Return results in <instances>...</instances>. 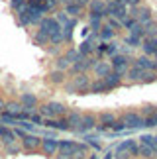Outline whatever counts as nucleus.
Segmentation results:
<instances>
[{
	"mask_svg": "<svg viewBox=\"0 0 157 159\" xmlns=\"http://www.w3.org/2000/svg\"><path fill=\"white\" fill-rule=\"evenodd\" d=\"M141 73H143V69H140V67H136V65H130L126 77H128L130 83H141Z\"/></svg>",
	"mask_w": 157,
	"mask_h": 159,
	"instance_id": "nucleus-28",
	"label": "nucleus"
},
{
	"mask_svg": "<svg viewBox=\"0 0 157 159\" xmlns=\"http://www.w3.org/2000/svg\"><path fill=\"white\" fill-rule=\"evenodd\" d=\"M87 145H90V148H94V149H100V143L96 142V138H88L87 136Z\"/></svg>",
	"mask_w": 157,
	"mask_h": 159,
	"instance_id": "nucleus-49",
	"label": "nucleus"
},
{
	"mask_svg": "<svg viewBox=\"0 0 157 159\" xmlns=\"http://www.w3.org/2000/svg\"><path fill=\"white\" fill-rule=\"evenodd\" d=\"M96 65V59L94 57H87V55H81V57H78V61H75L73 65H71V73H73V75H78V73H88L90 69H92V67Z\"/></svg>",
	"mask_w": 157,
	"mask_h": 159,
	"instance_id": "nucleus-7",
	"label": "nucleus"
},
{
	"mask_svg": "<svg viewBox=\"0 0 157 159\" xmlns=\"http://www.w3.org/2000/svg\"><path fill=\"white\" fill-rule=\"evenodd\" d=\"M88 153V145L87 143H77L75 151H73V159H84Z\"/></svg>",
	"mask_w": 157,
	"mask_h": 159,
	"instance_id": "nucleus-35",
	"label": "nucleus"
},
{
	"mask_svg": "<svg viewBox=\"0 0 157 159\" xmlns=\"http://www.w3.org/2000/svg\"><path fill=\"white\" fill-rule=\"evenodd\" d=\"M128 32H130V34H134V35H137V38H143V26H141L140 22H136L134 26L128 30Z\"/></svg>",
	"mask_w": 157,
	"mask_h": 159,
	"instance_id": "nucleus-43",
	"label": "nucleus"
},
{
	"mask_svg": "<svg viewBox=\"0 0 157 159\" xmlns=\"http://www.w3.org/2000/svg\"><path fill=\"white\" fill-rule=\"evenodd\" d=\"M4 106H6V104H4V102H2V100H0V110H2Z\"/></svg>",
	"mask_w": 157,
	"mask_h": 159,
	"instance_id": "nucleus-57",
	"label": "nucleus"
},
{
	"mask_svg": "<svg viewBox=\"0 0 157 159\" xmlns=\"http://www.w3.org/2000/svg\"><path fill=\"white\" fill-rule=\"evenodd\" d=\"M18 151H20V145H16V142L8 145V153H18Z\"/></svg>",
	"mask_w": 157,
	"mask_h": 159,
	"instance_id": "nucleus-52",
	"label": "nucleus"
},
{
	"mask_svg": "<svg viewBox=\"0 0 157 159\" xmlns=\"http://www.w3.org/2000/svg\"><path fill=\"white\" fill-rule=\"evenodd\" d=\"M75 145H77V142H71V139H63V142H59V155H71V157H73Z\"/></svg>",
	"mask_w": 157,
	"mask_h": 159,
	"instance_id": "nucleus-24",
	"label": "nucleus"
},
{
	"mask_svg": "<svg viewBox=\"0 0 157 159\" xmlns=\"http://www.w3.org/2000/svg\"><path fill=\"white\" fill-rule=\"evenodd\" d=\"M153 59H155V61H157V53H155V55H153Z\"/></svg>",
	"mask_w": 157,
	"mask_h": 159,
	"instance_id": "nucleus-58",
	"label": "nucleus"
},
{
	"mask_svg": "<svg viewBox=\"0 0 157 159\" xmlns=\"http://www.w3.org/2000/svg\"><path fill=\"white\" fill-rule=\"evenodd\" d=\"M143 26V38H157V20H149L146 24H141Z\"/></svg>",
	"mask_w": 157,
	"mask_h": 159,
	"instance_id": "nucleus-26",
	"label": "nucleus"
},
{
	"mask_svg": "<svg viewBox=\"0 0 157 159\" xmlns=\"http://www.w3.org/2000/svg\"><path fill=\"white\" fill-rule=\"evenodd\" d=\"M96 116L94 114H83L81 116V124H78V134H87V132H90V130H94L96 128Z\"/></svg>",
	"mask_w": 157,
	"mask_h": 159,
	"instance_id": "nucleus-14",
	"label": "nucleus"
},
{
	"mask_svg": "<svg viewBox=\"0 0 157 159\" xmlns=\"http://www.w3.org/2000/svg\"><path fill=\"white\" fill-rule=\"evenodd\" d=\"M134 24H136V18L130 14V16H126L124 20H122V28H124V30H130L132 26H134Z\"/></svg>",
	"mask_w": 157,
	"mask_h": 159,
	"instance_id": "nucleus-45",
	"label": "nucleus"
},
{
	"mask_svg": "<svg viewBox=\"0 0 157 159\" xmlns=\"http://www.w3.org/2000/svg\"><path fill=\"white\" fill-rule=\"evenodd\" d=\"M41 126H45V128H51V130H57V132H69L71 130V126H69V122L67 118H43V124Z\"/></svg>",
	"mask_w": 157,
	"mask_h": 159,
	"instance_id": "nucleus-10",
	"label": "nucleus"
},
{
	"mask_svg": "<svg viewBox=\"0 0 157 159\" xmlns=\"http://www.w3.org/2000/svg\"><path fill=\"white\" fill-rule=\"evenodd\" d=\"M90 89V79L87 73H78L71 81H65V90L69 94H88Z\"/></svg>",
	"mask_w": 157,
	"mask_h": 159,
	"instance_id": "nucleus-1",
	"label": "nucleus"
},
{
	"mask_svg": "<svg viewBox=\"0 0 157 159\" xmlns=\"http://www.w3.org/2000/svg\"><path fill=\"white\" fill-rule=\"evenodd\" d=\"M75 2H77L78 6H83V8H87V6H88V2H90V0H75Z\"/></svg>",
	"mask_w": 157,
	"mask_h": 159,
	"instance_id": "nucleus-53",
	"label": "nucleus"
},
{
	"mask_svg": "<svg viewBox=\"0 0 157 159\" xmlns=\"http://www.w3.org/2000/svg\"><path fill=\"white\" fill-rule=\"evenodd\" d=\"M0 142H4L6 145L14 143V142H16V134H14V130H10V128H4V126H2V132H0Z\"/></svg>",
	"mask_w": 157,
	"mask_h": 159,
	"instance_id": "nucleus-29",
	"label": "nucleus"
},
{
	"mask_svg": "<svg viewBox=\"0 0 157 159\" xmlns=\"http://www.w3.org/2000/svg\"><path fill=\"white\" fill-rule=\"evenodd\" d=\"M132 65L140 67L143 71H157V61L151 57V55H146V53H141L140 57L132 59Z\"/></svg>",
	"mask_w": 157,
	"mask_h": 159,
	"instance_id": "nucleus-9",
	"label": "nucleus"
},
{
	"mask_svg": "<svg viewBox=\"0 0 157 159\" xmlns=\"http://www.w3.org/2000/svg\"><path fill=\"white\" fill-rule=\"evenodd\" d=\"M104 159H114V153H112V151H106V153H104Z\"/></svg>",
	"mask_w": 157,
	"mask_h": 159,
	"instance_id": "nucleus-55",
	"label": "nucleus"
},
{
	"mask_svg": "<svg viewBox=\"0 0 157 159\" xmlns=\"http://www.w3.org/2000/svg\"><path fill=\"white\" fill-rule=\"evenodd\" d=\"M34 43L35 45H41V47L49 45V35H47L45 32H41V30L38 28V30H35V34H34Z\"/></svg>",
	"mask_w": 157,
	"mask_h": 159,
	"instance_id": "nucleus-31",
	"label": "nucleus"
},
{
	"mask_svg": "<svg viewBox=\"0 0 157 159\" xmlns=\"http://www.w3.org/2000/svg\"><path fill=\"white\" fill-rule=\"evenodd\" d=\"M29 122H32V124H43V116H41L39 112H32V116H29Z\"/></svg>",
	"mask_w": 157,
	"mask_h": 159,
	"instance_id": "nucleus-47",
	"label": "nucleus"
},
{
	"mask_svg": "<svg viewBox=\"0 0 157 159\" xmlns=\"http://www.w3.org/2000/svg\"><path fill=\"white\" fill-rule=\"evenodd\" d=\"M63 10L67 12L71 18H81V16H83V12H84V8H83V6H78L75 0H73V2H69L67 6H63Z\"/></svg>",
	"mask_w": 157,
	"mask_h": 159,
	"instance_id": "nucleus-25",
	"label": "nucleus"
},
{
	"mask_svg": "<svg viewBox=\"0 0 157 159\" xmlns=\"http://www.w3.org/2000/svg\"><path fill=\"white\" fill-rule=\"evenodd\" d=\"M98 43H100V38H98V34L96 32H90L87 38L83 39V43L77 47L78 49V53L81 55H92V53H96V47H98Z\"/></svg>",
	"mask_w": 157,
	"mask_h": 159,
	"instance_id": "nucleus-5",
	"label": "nucleus"
},
{
	"mask_svg": "<svg viewBox=\"0 0 157 159\" xmlns=\"http://www.w3.org/2000/svg\"><path fill=\"white\" fill-rule=\"evenodd\" d=\"M141 51L146 55H153L157 53V38H143L141 41Z\"/></svg>",
	"mask_w": 157,
	"mask_h": 159,
	"instance_id": "nucleus-22",
	"label": "nucleus"
},
{
	"mask_svg": "<svg viewBox=\"0 0 157 159\" xmlns=\"http://www.w3.org/2000/svg\"><path fill=\"white\" fill-rule=\"evenodd\" d=\"M38 28L41 30V32H45L47 35H49V34L55 32V30H61V24L57 22L55 16H43L39 20V24H38Z\"/></svg>",
	"mask_w": 157,
	"mask_h": 159,
	"instance_id": "nucleus-11",
	"label": "nucleus"
},
{
	"mask_svg": "<svg viewBox=\"0 0 157 159\" xmlns=\"http://www.w3.org/2000/svg\"><path fill=\"white\" fill-rule=\"evenodd\" d=\"M112 132H126V126H124V124H122V122H120V120H118V122H116V124H114V126H112Z\"/></svg>",
	"mask_w": 157,
	"mask_h": 159,
	"instance_id": "nucleus-50",
	"label": "nucleus"
},
{
	"mask_svg": "<svg viewBox=\"0 0 157 159\" xmlns=\"http://www.w3.org/2000/svg\"><path fill=\"white\" fill-rule=\"evenodd\" d=\"M141 41H143V38H137V35H134V34H128L124 38V45L136 49V47H141Z\"/></svg>",
	"mask_w": 157,
	"mask_h": 159,
	"instance_id": "nucleus-32",
	"label": "nucleus"
},
{
	"mask_svg": "<svg viewBox=\"0 0 157 159\" xmlns=\"http://www.w3.org/2000/svg\"><path fill=\"white\" fill-rule=\"evenodd\" d=\"M102 79H104V83H106V89H108V90H114V89H118L120 84H122V79H124V77L118 75L116 71H112V73H108V75L102 77Z\"/></svg>",
	"mask_w": 157,
	"mask_h": 159,
	"instance_id": "nucleus-19",
	"label": "nucleus"
},
{
	"mask_svg": "<svg viewBox=\"0 0 157 159\" xmlns=\"http://www.w3.org/2000/svg\"><path fill=\"white\" fill-rule=\"evenodd\" d=\"M0 145H2V142H0Z\"/></svg>",
	"mask_w": 157,
	"mask_h": 159,
	"instance_id": "nucleus-59",
	"label": "nucleus"
},
{
	"mask_svg": "<svg viewBox=\"0 0 157 159\" xmlns=\"http://www.w3.org/2000/svg\"><path fill=\"white\" fill-rule=\"evenodd\" d=\"M98 120H100V124L96 126V128H98V132H106V130H112V126L118 122V116L114 114V112H102L98 116Z\"/></svg>",
	"mask_w": 157,
	"mask_h": 159,
	"instance_id": "nucleus-13",
	"label": "nucleus"
},
{
	"mask_svg": "<svg viewBox=\"0 0 157 159\" xmlns=\"http://www.w3.org/2000/svg\"><path fill=\"white\" fill-rule=\"evenodd\" d=\"M41 149L45 155H55L59 151V139L55 138H43L41 139Z\"/></svg>",
	"mask_w": 157,
	"mask_h": 159,
	"instance_id": "nucleus-16",
	"label": "nucleus"
},
{
	"mask_svg": "<svg viewBox=\"0 0 157 159\" xmlns=\"http://www.w3.org/2000/svg\"><path fill=\"white\" fill-rule=\"evenodd\" d=\"M140 139H141V143L151 145V148H157V138H155V136H151V134H143Z\"/></svg>",
	"mask_w": 157,
	"mask_h": 159,
	"instance_id": "nucleus-40",
	"label": "nucleus"
},
{
	"mask_svg": "<svg viewBox=\"0 0 157 159\" xmlns=\"http://www.w3.org/2000/svg\"><path fill=\"white\" fill-rule=\"evenodd\" d=\"M110 65H112V71H116L118 75L126 77V73H128L130 65H132V57L118 51L116 55H112V57H110Z\"/></svg>",
	"mask_w": 157,
	"mask_h": 159,
	"instance_id": "nucleus-4",
	"label": "nucleus"
},
{
	"mask_svg": "<svg viewBox=\"0 0 157 159\" xmlns=\"http://www.w3.org/2000/svg\"><path fill=\"white\" fill-rule=\"evenodd\" d=\"M26 2H28V0H10V8L14 10V12H18L20 8L26 6Z\"/></svg>",
	"mask_w": 157,
	"mask_h": 159,
	"instance_id": "nucleus-46",
	"label": "nucleus"
},
{
	"mask_svg": "<svg viewBox=\"0 0 157 159\" xmlns=\"http://www.w3.org/2000/svg\"><path fill=\"white\" fill-rule=\"evenodd\" d=\"M130 14L136 18V22H140V24H146V22H149V20H153V18H155L153 8H151V6H147V4L130 8Z\"/></svg>",
	"mask_w": 157,
	"mask_h": 159,
	"instance_id": "nucleus-6",
	"label": "nucleus"
},
{
	"mask_svg": "<svg viewBox=\"0 0 157 159\" xmlns=\"http://www.w3.org/2000/svg\"><path fill=\"white\" fill-rule=\"evenodd\" d=\"M22 148L26 151H35L38 148H41V138L32 134V132H26L22 138Z\"/></svg>",
	"mask_w": 157,
	"mask_h": 159,
	"instance_id": "nucleus-12",
	"label": "nucleus"
},
{
	"mask_svg": "<svg viewBox=\"0 0 157 159\" xmlns=\"http://www.w3.org/2000/svg\"><path fill=\"white\" fill-rule=\"evenodd\" d=\"M120 122L126 126V130H137V128H143V116L137 112V110H126V112L120 116Z\"/></svg>",
	"mask_w": 157,
	"mask_h": 159,
	"instance_id": "nucleus-3",
	"label": "nucleus"
},
{
	"mask_svg": "<svg viewBox=\"0 0 157 159\" xmlns=\"http://www.w3.org/2000/svg\"><path fill=\"white\" fill-rule=\"evenodd\" d=\"M57 2H59V6H61V8H63V6H67L69 2H73V0H57Z\"/></svg>",
	"mask_w": 157,
	"mask_h": 159,
	"instance_id": "nucleus-54",
	"label": "nucleus"
},
{
	"mask_svg": "<svg viewBox=\"0 0 157 159\" xmlns=\"http://www.w3.org/2000/svg\"><path fill=\"white\" fill-rule=\"evenodd\" d=\"M92 73H94V77H106L108 73H112V65H110V61H96V65L92 67Z\"/></svg>",
	"mask_w": 157,
	"mask_h": 159,
	"instance_id": "nucleus-21",
	"label": "nucleus"
},
{
	"mask_svg": "<svg viewBox=\"0 0 157 159\" xmlns=\"http://www.w3.org/2000/svg\"><path fill=\"white\" fill-rule=\"evenodd\" d=\"M57 159H73L71 155H57Z\"/></svg>",
	"mask_w": 157,
	"mask_h": 159,
	"instance_id": "nucleus-56",
	"label": "nucleus"
},
{
	"mask_svg": "<svg viewBox=\"0 0 157 159\" xmlns=\"http://www.w3.org/2000/svg\"><path fill=\"white\" fill-rule=\"evenodd\" d=\"M155 138H157V136H155Z\"/></svg>",
	"mask_w": 157,
	"mask_h": 159,
	"instance_id": "nucleus-60",
	"label": "nucleus"
},
{
	"mask_svg": "<svg viewBox=\"0 0 157 159\" xmlns=\"http://www.w3.org/2000/svg\"><path fill=\"white\" fill-rule=\"evenodd\" d=\"M26 4L32 6V8H35V10H41L43 14L49 12V4H47V0H28Z\"/></svg>",
	"mask_w": 157,
	"mask_h": 159,
	"instance_id": "nucleus-33",
	"label": "nucleus"
},
{
	"mask_svg": "<svg viewBox=\"0 0 157 159\" xmlns=\"http://www.w3.org/2000/svg\"><path fill=\"white\" fill-rule=\"evenodd\" d=\"M55 69H59V71H69V69H71V63L67 61V57H65V55H59V57H55Z\"/></svg>",
	"mask_w": 157,
	"mask_h": 159,
	"instance_id": "nucleus-37",
	"label": "nucleus"
},
{
	"mask_svg": "<svg viewBox=\"0 0 157 159\" xmlns=\"http://www.w3.org/2000/svg\"><path fill=\"white\" fill-rule=\"evenodd\" d=\"M49 81L53 84H65V81H67V77H65V71H59V69H53L49 75Z\"/></svg>",
	"mask_w": 157,
	"mask_h": 159,
	"instance_id": "nucleus-30",
	"label": "nucleus"
},
{
	"mask_svg": "<svg viewBox=\"0 0 157 159\" xmlns=\"http://www.w3.org/2000/svg\"><path fill=\"white\" fill-rule=\"evenodd\" d=\"M140 155L146 157V159H151L157 155V148H151V145H146V143H140Z\"/></svg>",
	"mask_w": 157,
	"mask_h": 159,
	"instance_id": "nucleus-34",
	"label": "nucleus"
},
{
	"mask_svg": "<svg viewBox=\"0 0 157 159\" xmlns=\"http://www.w3.org/2000/svg\"><path fill=\"white\" fill-rule=\"evenodd\" d=\"M77 22H78V18H69L65 24H61L63 35H65V43H71V41H73V35H75L73 30L77 28Z\"/></svg>",
	"mask_w": 157,
	"mask_h": 159,
	"instance_id": "nucleus-15",
	"label": "nucleus"
},
{
	"mask_svg": "<svg viewBox=\"0 0 157 159\" xmlns=\"http://www.w3.org/2000/svg\"><path fill=\"white\" fill-rule=\"evenodd\" d=\"M81 116H83V112H67L65 114V118H67V122H69V126H71V130L73 132H77L78 130V124H81Z\"/></svg>",
	"mask_w": 157,
	"mask_h": 159,
	"instance_id": "nucleus-27",
	"label": "nucleus"
},
{
	"mask_svg": "<svg viewBox=\"0 0 157 159\" xmlns=\"http://www.w3.org/2000/svg\"><path fill=\"white\" fill-rule=\"evenodd\" d=\"M4 108H6V112H8V114H12L14 118H16V114H20L22 110H24V106L20 104V102H8V104H6Z\"/></svg>",
	"mask_w": 157,
	"mask_h": 159,
	"instance_id": "nucleus-38",
	"label": "nucleus"
},
{
	"mask_svg": "<svg viewBox=\"0 0 157 159\" xmlns=\"http://www.w3.org/2000/svg\"><path fill=\"white\" fill-rule=\"evenodd\" d=\"M118 43H114V41H100L98 43V47H96V53L98 55H116L118 53Z\"/></svg>",
	"mask_w": 157,
	"mask_h": 159,
	"instance_id": "nucleus-18",
	"label": "nucleus"
},
{
	"mask_svg": "<svg viewBox=\"0 0 157 159\" xmlns=\"http://www.w3.org/2000/svg\"><path fill=\"white\" fill-rule=\"evenodd\" d=\"M39 114L43 116V118H63L65 114H67V106L63 104V102H47L39 108Z\"/></svg>",
	"mask_w": 157,
	"mask_h": 159,
	"instance_id": "nucleus-2",
	"label": "nucleus"
},
{
	"mask_svg": "<svg viewBox=\"0 0 157 159\" xmlns=\"http://www.w3.org/2000/svg\"><path fill=\"white\" fill-rule=\"evenodd\" d=\"M63 55H65V57H67V61H69L71 65H73L75 61H78V57H81V53H78V49H77V47H69V49L65 51Z\"/></svg>",
	"mask_w": 157,
	"mask_h": 159,
	"instance_id": "nucleus-39",
	"label": "nucleus"
},
{
	"mask_svg": "<svg viewBox=\"0 0 157 159\" xmlns=\"http://www.w3.org/2000/svg\"><path fill=\"white\" fill-rule=\"evenodd\" d=\"M20 104L24 106V110H28V112H34L35 108H38V96L32 94V93H24L20 96Z\"/></svg>",
	"mask_w": 157,
	"mask_h": 159,
	"instance_id": "nucleus-17",
	"label": "nucleus"
},
{
	"mask_svg": "<svg viewBox=\"0 0 157 159\" xmlns=\"http://www.w3.org/2000/svg\"><path fill=\"white\" fill-rule=\"evenodd\" d=\"M106 6H128L126 0H104Z\"/></svg>",
	"mask_w": 157,
	"mask_h": 159,
	"instance_id": "nucleus-48",
	"label": "nucleus"
},
{
	"mask_svg": "<svg viewBox=\"0 0 157 159\" xmlns=\"http://www.w3.org/2000/svg\"><path fill=\"white\" fill-rule=\"evenodd\" d=\"M102 24H104V20H102V18H88L87 26H88L90 32H96V34H98L100 28H102Z\"/></svg>",
	"mask_w": 157,
	"mask_h": 159,
	"instance_id": "nucleus-36",
	"label": "nucleus"
},
{
	"mask_svg": "<svg viewBox=\"0 0 157 159\" xmlns=\"http://www.w3.org/2000/svg\"><path fill=\"white\" fill-rule=\"evenodd\" d=\"M155 112H157V106H153V104H151V106H143V108L140 110V114L143 116V118H147V116H151V114H155Z\"/></svg>",
	"mask_w": 157,
	"mask_h": 159,
	"instance_id": "nucleus-44",
	"label": "nucleus"
},
{
	"mask_svg": "<svg viewBox=\"0 0 157 159\" xmlns=\"http://www.w3.org/2000/svg\"><path fill=\"white\" fill-rule=\"evenodd\" d=\"M98 38H100V41H112L114 38H116V30H112L104 22V24H102V28H100V32H98Z\"/></svg>",
	"mask_w": 157,
	"mask_h": 159,
	"instance_id": "nucleus-23",
	"label": "nucleus"
},
{
	"mask_svg": "<svg viewBox=\"0 0 157 159\" xmlns=\"http://www.w3.org/2000/svg\"><path fill=\"white\" fill-rule=\"evenodd\" d=\"M128 2V8H136V6H141L143 0H126Z\"/></svg>",
	"mask_w": 157,
	"mask_h": 159,
	"instance_id": "nucleus-51",
	"label": "nucleus"
},
{
	"mask_svg": "<svg viewBox=\"0 0 157 159\" xmlns=\"http://www.w3.org/2000/svg\"><path fill=\"white\" fill-rule=\"evenodd\" d=\"M88 18H102V20H106V4L104 0H90L88 2Z\"/></svg>",
	"mask_w": 157,
	"mask_h": 159,
	"instance_id": "nucleus-8",
	"label": "nucleus"
},
{
	"mask_svg": "<svg viewBox=\"0 0 157 159\" xmlns=\"http://www.w3.org/2000/svg\"><path fill=\"white\" fill-rule=\"evenodd\" d=\"M104 93H110V90L106 89V83H104V79L96 77L94 81H90V89H88V94H104Z\"/></svg>",
	"mask_w": 157,
	"mask_h": 159,
	"instance_id": "nucleus-20",
	"label": "nucleus"
},
{
	"mask_svg": "<svg viewBox=\"0 0 157 159\" xmlns=\"http://www.w3.org/2000/svg\"><path fill=\"white\" fill-rule=\"evenodd\" d=\"M104 22H106V24H108V26H110L112 30H116V32H118V30H124V28H122V22L116 20V18H112V16H110V18H106Z\"/></svg>",
	"mask_w": 157,
	"mask_h": 159,
	"instance_id": "nucleus-42",
	"label": "nucleus"
},
{
	"mask_svg": "<svg viewBox=\"0 0 157 159\" xmlns=\"http://www.w3.org/2000/svg\"><path fill=\"white\" fill-rule=\"evenodd\" d=\"M143 128H157V112L143 118Z\"/></svg>",
	"mask_w": 157,
	"mask_h": 159,
	"instance_id": "nucleus-41",
	"label": "nucleus"
}]
</instances>
